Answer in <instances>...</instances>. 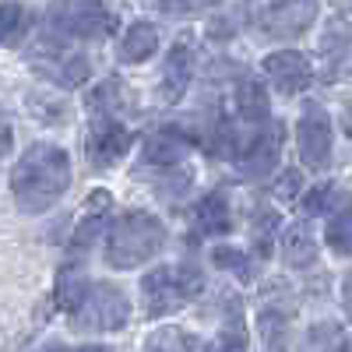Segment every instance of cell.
<instances>
[{
  "mask_svg": "<svg viewBox=\"0 0 352 352\" xmlns=\"http://www.w3.org/2000/svg\"><path fill=\"white\" fill-rule=\"evenodd\" d=\"M144 352H197V338L187 335L184 328H159L148 338V349Z\"/></svg>",
  "mask_w": 352,
  "mask_h": 352,
  "instance_id": "d6986e66",
  "label": "cell"
},
{
  "mask_svg": "<svg viewBox=\"0 0 352 352\" xmlns=\"http://www.w3.org/2000/svg\"><path fill=\"white\" fill-rule=\"evenodd\" d=\"M148 4L159 8L162 14H197V11L215 8L219 0H148Z\"/></svg>",
  "mask_w": 352,
  "mask_h": 352,
  "instance_id": "cb8c5ba5",
  "label": "cell"
},
{
  "mask_svg": "<svg viewBox=\"0 0 352 352\" xmlns=\"http://www.w3.org/2000/svg\"><path fill=\"white\" fill-rule=\"evenodd\" d=\"M282 257L289 268H310L317 261V243H314V232L310 226H292L282 240Z\"/></svg>",
  "mask_w": 352,
  "mask_h": 352,
  "instance_id": "9a60e30c",
  "label": "cell"
},
{
  "mask_svg": "<svg viewBox=\"0 0 352 352\" xmlns=\"http://www.w3.org/2000/svg\"><path fill=\"white\" fill-rule=\"evenodd\" d=\"M78 352H113V349H106V345H85V349H78Z\"/></svg>",
  "mask_w": 352,
  "mask_h": 352,
  "instance_id": "f1b7e54d",
  "label": "cell"
},
{
  "mask_svg": "<svg viewBox=\"0 0 352 352\" xmlns=\"http://www.w3.org/2000/svg\"><path fill=\"white\" fill-rule=\"evenodd\" d=\"M300 159L314 169L331 162V124L317 109H310L300 120Z\"/></svg>",
  "mask_w": 352,
  "mask_h": 352,
  "instance_id": "7c38bea8",
  "label": "cell"
},
{
  "mask_svg": "<svg viewBox=\"0 0 352 352\" xmlns=\"http://www.w3.org/2000/svg\"><path fill=\"white\" fill-rule=\"evenodd\" d=\"M204 289V278L190 264H166L144 275L141 292H144V310L148 317H166L173 310H180L187 300H194Z\"/></svg>",
  "mask_w": 352,
  "mask_h": 352,
  "instance_id": "3957f363",
  "label": "cell"
},
{
  "mask_svg": "<svg viewBox=\"0 0 352 352\" xmlns=\"http://www.w3.org/2000/svg\"><path fill=\"white\" fill-rule=\"evenodd\" d=\"M159 50V28L152 21H134L127 28V36L120 39V60L124 64H141V60H148V56Z\"/></svg>",
  "mask_w": 352,
  "mask_h": 352,
  "instance_id": "5bb4252c",
  "label": "cell"
},
{
  "mask_svg": "<svg viewBox=\"0 0 352 352\" xmlns=\"http://www.w3.org/2000/svg\"><path fill=\"white\" fill-rule=\"evenodd\" d=\"M85 289H88V282H85V272L78 268V264H74V268H71V264H67V268H60V275H56V289H53V300H56V307H60V310H74L78 307V300L85 296Z\"/></svg>",
  "mask_w": 352,
  "mask_h": 352,
  "instance_id": "ac0fdd59",
  "label": "cell"
},
{
  "mask_svg": "<svg viewBox=\"0 0 352 352\" xmlns=\"http://www.w3.org/2000/svg\"><path fill=\"white\" fill-rule=\"evenodd\" d=\"M25 28V8L21 4H0V43H14Z\"/></svg>",
  "mask_w": 352,
  "mask_h": 352,
  "instance_id": "603a6c76",
  "label": "cell"
},
{
  "mask_svg": "<svg viewBox=\"0 0 352 352\" xmlns=\"http://www.w3.org/2000/svg\"><path fill=\"white\" fill-rule=\"evenodd\" d=\"M166 243V226L148 215V212H127L116 219L109 229V243H106V261L109 268H141L144 261H152Z\"/></svg>",
  "mask_w": 352,
  "mask_h": 352,
  "instance_id": "7a4b0ae2",
  "label": "cell"
},
{
  "mask_svg": "<svg viewBox=\"0 0 352 352\" xmlns=\"http://www.w3.org/2000/svg\"><path fill=\"white\" fill-rule=\"evenodd\" d=\"M120 102H124V88H120V81L116 78H106L102 85H96L92 92H88V99H85V106H88V116H116V109H120Z\"/></svg>",
  "mask_w": 352,
  "mask_h": 352,
  "instance_id": "e0dca14e",
  "label": "cell"
},
{
  "mask_svg": "<svg viewBox=\"0 0 352 352\" xmlns=\"http://www.w3.org/2000/svg\"><path fill=\"white\" fill-rule=\"evenodd\" d=\"M232 102H236V113L240 116H264V88L254 81V78H243L236 85V96H232Z\"/></svg>",
  "mask_w": 352,
  "mask_h": 352,
  "instance_id": "ffe728a7",
  "label": "cell"
},
{
  "mask_svg": "<svg viewBox=\"0 0 352 352\" xmlns=\"http://www.w3.org/2000/svg\"><path fill=\"white\" fill-rule=\"evenodd\" d=\"M187 152V138L173 127H162V131H152L148 141H144V152L141 159L152 162V166H176Z\"/></svg>",
  "mask_w": 352,
  "mask_h": 352,
  "instance_id": "4fadbf2b",
  "label": "cell"
},
{
  "mask_svg": "<svg viewBox=\"0 0 352 352\" xmlns=\"http://www.w3.org/2000/svg\"><path fill=\"white\" fill-rule=\"evenodd\" d=\"M212 261L215 264H226V268H232L240 278H250V261L243 257V254H236V250H229V247H219L215 254H212Z\"/></svg>",
  "mask_w": 352,
  "mask_h": 352,
  "instance_id": "484cf974",
  "label": "cell"
},
{
  "mask_svg": "<svg viewBox=\"0 0 352 352\" xmlns=\"http://www.w3.org/2000/svg\"><path fill=\"white\" fill-rule=\"evenodd\" d=\"M264 78H268L282 96H300L314 81V67L303 53L296 50H278L264 56Z\"/></svg>",
  "mask_w": 352,
  "mask_h": 352,
  "instance_id": "30bf717a",
  "label": "cell"
},
{
  "mask_svg": "<svg viewBox=\"0 0 352 352\" xmlns=\"http://www.w3.org/2000/svg\"><path fill=\"white\" fill-rule=\"evenodd\" d=\"M131 317V300L124 296V289H116L109 282L85 289V296L71 310V328L74 331H120Z\"/></svg>",
  "mask_w": 352,
  "mask_h": 352,
  "instance_id": "277c9868",
  "label": "cell"
},
{
  "mask_svg": "<svg viewBox=\"0 0 352 352\" xmlns=\"http://www.w3.org/2000/svg\"><path fill=\"white\" fill-rule=\"evenodd\" d=\"M208 352H247V335L243 331H226Z\"/></svg>",
  "mask_w": 352,
  "mask_h": 352,
  "instance_id": "83f0119b",
  "label": "cell"
},
{
  "mask_svg": "<svg viewBox=\"0 0 352 352\" xmlns=\"http://www.w3.org/2000/svg\"><path fill=\"white\" fill-rule=\"evenodd\" d=\"M300 187H303V173H300V169H285L278 180H275V194H278L282 201L300 197Z\"/></svg>",
  "mask_w": 352,
  "mask_h": 352,
  "instance_id": "4316f807",
  "label": "cell"
},
{
  "mask_svg": "<svg viewBox=\"0 0 352 352\" xmlns=\"http://www.w3.org/2000/svg\"><path fill=\"white\" fill-rule=\"evenodd\" d=\"M317 18V0H272L257 14V28L268 39H296Z\"/></svg>",
  "mask_w": 352,
  "mask_h": 352,
  "instance_id": "52a82bcc",
  "label": "cell"
},
{
  "mask_svg": "<svg viewBox=\"0 0 352 352\" xmlns=\"http://www.w3.org/2000/svg\"><path fill=\"white\" fill-rule=\"evenodd\" d=\"M261 331H264V342H268L272 352H285V335H289V328H285V317H282L278 310H264V314H261Z\"/></svg>",
  "mask_w": 352,
  "mask_h": 352,
  "instance_id": "44dd1931",
  "label": "cell"
},
{
  "mask_svg": "<svg viewBox=\"0 0 352 352\" xmlns=\"http://www.w3.org/2000/svg\"><path fill=\"white\" fill-rule=\"evenodd\" d=\"M282 138H285V131H282L278 120H261L257 131H254L250 141H247V148L236 155L240 173H243V176H264V173H268V169L278 162Z\"/></svg>",
  "mask_w": 352,
  "mask_h": 352,
  "instance_id": "9c48e42d",
  "label": "cell"
},
{
  "mask_svg": "<svg viewBox=\"0 0 352 352\" xmlns=\"http://www.w3.org/2000/svg\"><path fill=\"white\" fill-rule=\"evenodd\" d=\"M71 187V159L56 144H32L11 169V194L25 215L53 208Z\"/></svg>",
  "mask_w": 352,
  "mask_h": 352,
  "instance_id": "6da1fadb",
  "label": "cell"
},
{
  "mask_svg": "<svg viewBox=\"0 0 352 352\" xmlns=\"http://www.w3.org/2000/svg\"><path fill=\"white\" fill-rule=\"evenodd\" d=\"M338 352H349V349H345V345H342V349H338Z\"/></svg>",
  "mask_w": 352,
  "mask_h": 352,
  "instance_id": "4dcf8cb0",
  "label": "cell"
},
{
  "mask_svg": "<svg viewBox=\"0 0 352 352\" xmlns=\"http://www.w3.org/2000/svg\"><path fill=\"white\" fill-rule=\"evenodd\" d=\"M46 352H64V349H60V345H50V349H46Z\"/></svg>",
  "mask_w": 352,
  "mask_h": 352,
  "instance_id": "f546056e",
  "label": "cell"
},
{
  "mask_svg": "<svg viewBox=\"0 0 352 352\" xmlns=\"http://www.w3.org/2000/svg\"><path fill=\"white\" fill-rule=\"evenodd\" d=\"M50 25L67 39H102L116 28V18L99 0H53Z\"/></svg>",
  "mask_w": 352,
  "mask_h": 352,
  "instance_id": "5b68a950",
  "label": "cell"
},
{
  "mask_svg": "<svg viewBox=\"0 0 352 352\" xmlns=\"http://www.w3.org/2000/svg\"><path fill=\"white\" fill-rule=\"evenodd\" d=\"M197 229L201 232H208V236H226V232L232 229V219H229V204L222 194H208L201 204H197Z\"/></svg>",
  "mask_w": 352,
  "mask_h": 352,
  "instance_id": "2e32d148",
  "label": "cell"
},
{
  "mask_svg": "<svg viewBox=\"0 0 352 352\" xmlns=\"http://www.w3.org/2000/svg\"><path fill=\"white\" fill-rule=\"evenodd\" d=\"M328 243L335 254H349V212H335L328 222Z\"/></svg>",
  "mask_w": 352,
  "mask_h": 352,
  "instance_id": "d4e9b609",
  "label": "cell"
},
{
  "mask_svg": "<svg viewBox=\"0 0 352 352\" xmlns=\"http://www.w3.org/2000/svg\"><path fill=\"white\" fill-rule=\"evenodd\" d=\"M131 141H134V134L116 116H96L92 131H88V141H85V152L96 169H106L131 152Z\"/></svg>",
  "mask_w": 352,
  "mask_h": 352,
  "instance_id": "ba28073f",
  "label": "cell"
},
{
  "mask_svg": "<svg viewBox=\"0 0 352 352\" xmlns=\"http://www.w3.org/2000/svg\"><path fill=\"white\" fill-rule=\"evenodd\" d=\"M303 215H328L331 204H335V187L331 184H317L303 194Z\"/></svg>",
  "mask_w": 352,
  "mask_h": 352,
  "instance_id": "7402d4cb",
  "label": "cell"
},
{
  "mask_svg": "<svg viewBox=\"0 0 352 352\" xmlns=\"http://www.w3.org/2000/svg\"><path fill=\"white\" fill-rule=\"evenodd\" d=\"M28 60L36 64V71H43L50 81L64 85V88H78L92 74V64H88L85 53H74L71 46L56 43V39H39L36 50L28 53Z\"/></svg>",
  "mask_w": 352,
  "mask_h": 352,
  "instance_id": "8992f818",
  "label": "cell"
},
{
  "mask_svg": "<svg viewBox=\"0 0 352 352\" xmlns=\"http://www.w3.org/2000/svg\"><path fill=\"white\" fill-rule=\"evenodd\" d=\"M190 78H194V46H190V39H176L166 53V64H162V96H166V102L184 99Z\"/></svg>",
  "mask_w": 352,
  "mask_h": 352,
  "instance_id": "8fae6325",
  "label": "cell"
}]
</instances>
